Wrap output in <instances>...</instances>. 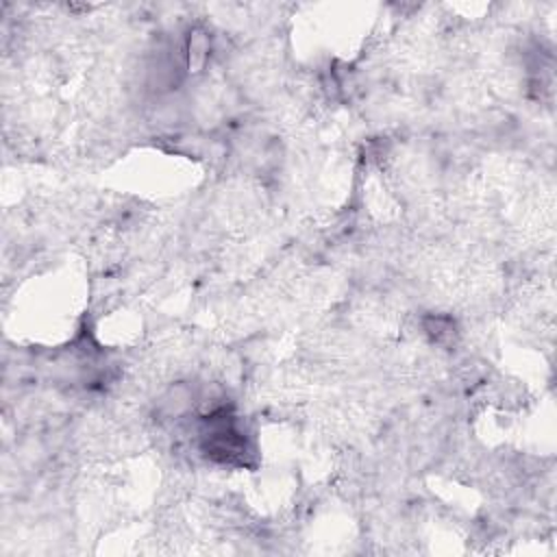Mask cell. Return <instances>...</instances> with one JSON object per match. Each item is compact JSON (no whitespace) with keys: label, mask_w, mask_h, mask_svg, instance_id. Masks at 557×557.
Masks as SVG:
<instances>
[{"label":"cell","mask_w":557,"mask_h":557,"mask_svg":"<svg viewBox=\"0 0 557 557\" xmlns=\"http://www.w3.org/2000/svg\"><path fill=\"white\" fill-rule=\"evenodd\" d=\"M200 444L209 457L222 463H246V455L250 453L244 429L226 409H215L205 418Z\"/></svg>","instance_id":"obj_1"}]
</instances>
